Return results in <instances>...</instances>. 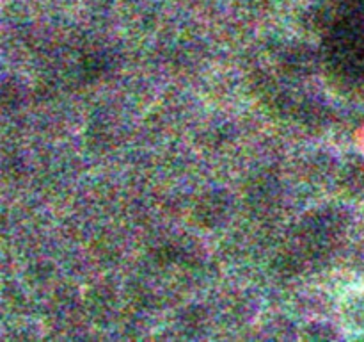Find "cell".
Segmentation results:
<instances>
[{
	"mask_svg": "<svg viewBox=\"0 0 364 342\" xmlns=\"http://www.w3.org/2000/svg\"><path fill=\"white\" fill-rule=\"evenodd\" d=\"M343 319L347 330H364V291H352L343 299Z\"/></svg>",
	"mask_w": 364,
	"mask_h": 342,
	"instance_id": "cell-1",
	"label": "cell"
}]
</instances>
